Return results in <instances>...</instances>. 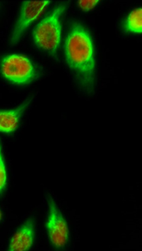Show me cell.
<instances>
[{
    "label": "cell",
    "mask_w": 142,
    "mask_h": 251,
    "mask_svg": "<svg viewBox=\"0 0 142 251\" xmlns=\"http://www.w3.org/2000/svg\"><path fill=\"white\" fill-rule=\"evenodd\" d=\"M65 60L84 92L92 94L96 87V64L93 40L80 23L71 25L65 43Z\"/></svg>",
    "instance_id": "obj_1"
},
{
    "label": "cell",
    "mask_w": 142,
    "mask_h": 251,
    "mask_svg": "<svg viewBox=\"0 0 142 251\" xmlns=\"http://www.w3.org/2000/svg\"><path fill=\"white\" fill-rule=\"evenodd\" d=\"M64 1L43 19L33 31V39L38 49L56 57L62 39L61 19L69 6Z\"/></svg>",
    "instance_id": "obj_2"
},
{
    "label": "cell",
    "mask_w": 142,
    "mask_h": 251,
    "mask_svg": "<svg viewBox=\"0 0 142 251\" xmlns=\"http://www.w3.org/2000/svg\"><path fill=\"white\" fill-rule=\"evenodd\" d=\"M0 73L4 79L16 85H27L37 79V69L28 57L20 54H9L0 61Z\"/></svg>",
    "instance_id": "obj_3"
},
{
    "label": "cell",
    "mask_w": 142,
    "mask_h": 251,
    "mask_svg": "<svg viewBox=\"0 0 142 251\" xmlns=\"http://www.w3.org/2000/svg\"><path fill=\"white\" fill-rule=\"evenodd\" d=\"M48 215L46 228L51 244L56 249H61L68 245L70 240V230L68 222L62 215L53 198L47 196Z\"/></svg>",
    "instance_id": "obj_4"
},
{
    "label": "cell",
    "mask_w": 142,
    "mask_h": 251,
    "mask_svg": "<svg viewBox=\"0 0 142 251\" xmlns=\"http://www.w3.org/2000/svg\"><path fill=\"white\" fill-rule=\"evenodd\" d=\"M50 4V1H24L22 3L18 19L11 36V45L14 46L19 42L27 28L42 15Z\"/></svg>",
    "instance_id": "obj_5"
},
{
    "label": "cell",
    "mask_w": 142,
    "mask_h": 251,
    "mask_svg": "<svg viewBox=\"0 0 142 251\" xmlns=\"http://www.w3.org/2000/svg\"><path fill=\"white\" fill-rule=\"evenodd\" d=\"M36 237V223L30 217L22 225L12 236L9 244V251H28L34 244Z\"/></svg>",
    "instance_id": "obj_6"
},
{
    "label": "cell",
    "mask_w": 142,
    "mask_h": 251,
    "mask_svg": "<svg viewBox=\"0 0 142 251\" xmlns=\"http://www.w3.org/2000/svg\"><path fill=\"white\" fill-rule=\"evenodd\" d=\"M34 96L28 97L18 107L12 109L0 110V132L11 134L18 128L21 118L28 108Z\"/></svg>",
    "instance_id": "obj_7"
},
{
    "label": "cell",
    "mask_w": 142,
    "mask_h": 251,
    "mask_svg": "<svg viewBox=\"0 0 142 251\" xmlns=\"http://www.w3.org/2000/svg\"><path fill=\"white\" fill-rule=\"evenodd\" d=\"M124 31L134 34L142 33V8L134 9L126 17L123 24Z\"/></svg>",
    "instance_id": "obj_8"
},
{
    "label": "cell",
    "mask_w": 142,
    "mask_h": 251,
    "mask_svg": "<svg viewBox=\"0 0 142 251\" xmlns=\"http://www.w3.org/2000/svg\"><path fill=\"white\" fill-rule=\"evenodd\" d=\"M6 184H7V172H6L5 163L3 158L1 142H0V194H1L5 189Z\"/></svg>",
    "instance_id": "obj_9"
},
{
    "label": "cell",
    "mask_w": 142,
    "mask_h": 251,
    "mask_svg": "<svg viewBox=\"0 0 142 251\" xmlns=\"http://www.w3.org/2000/svg\"><path fill=\"white\" fill-rule=\"evenodd\" d=\"M99 3L98 0H80L77 1L78 6L83 12H89L95 7Z\"/></svg>",
    "instance_id": "obj_10"
},
{
    "label": "cell",
    "mask_w": 142,
    "mask_h": 251,
    "mask_svg": "<svg viewBox=\"0 0 142 251\" xmlns=\"http://www.w3.org/2000/svg\"><path fill=\"white\" fill-rule=\"evenodd\" d=\"M1 217H2V214H1V210H0V221L1 220Z\"/></svg>",
    "instance_id": "obj_11"
}]
</instances>
